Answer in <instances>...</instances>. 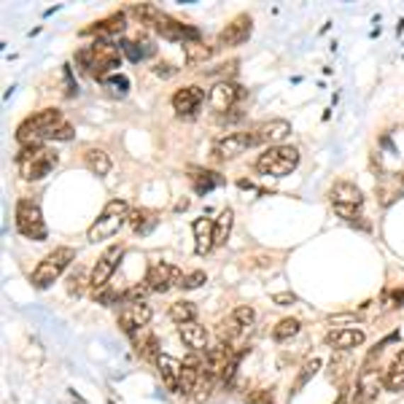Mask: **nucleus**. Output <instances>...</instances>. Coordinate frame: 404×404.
Instances as JSON below:
<instances>
[{
	"instance_id": "obj_1",
	"label": "nucleus",
	"mask_w": 404,
	"mask_h": 404,
	"mask_svg": "<svg viewBox=\"0 0 404 404\" xmlns=\"http://www.w3.org/2000/svg\"><path fill=\"white\" fill-rule=\"evenodd\" d=\"M76 62H79L92 79L106 81L108 73H113L121 65V49L113 43H103V40H94L92 46H84L76 52Z\"/></svg>"
},
{
	"instance_id": "obj_2",
	"label": "nucleus",
	"mask_w": 404,
	"mask_h": 404,
	"mask_svg": "<svg viewBox=\"0 0 404 404\" xmlns=\"http://www.w3.org/2000/svg\"><path fill=\"white\" fill-rule=\"evenodd\" d=\"M62 113L57 108H43L38 113L27 116L19 127H16V140L25 146H43L46 140H52L54 130L62 124Z\"/></svg>"
},
{
	"instance_id": "obj_3",
	"label": "nucleus",
	"mask_w": 404,
	"mask_h": 404,
	"mask_svg": "<svg viewBox=\"0 0 404 404\" xmlns=\"http://www.w3.org/2000/svg\"><path fill=\"white\" fill-rule=\"evenodd\" d=\"M57 151L49 146H25L16 154V167L25 181H40L57 167Z\"/></svg>"
},
{
	"instance_id": "obj_4",
	"label": "nucleus",
	"mask_w": 404,
	"mask_h": 404,
	"mask_svg": "<svg viewBox=\"0 0 404 404\" xmlns=\"http://www.w3.org/2000/svg\"><path fill=\"white\" fill-rule=\"evenodd\" d=\"M73 262H76V248L60 245V248H54L52 254H46L40 259L38 267L33 269V278H30V281H33L35 288H49Z\"/></svg>"
},
{
	"instance_id": "obj_5",
	"label": "nucleus",
	"mask_w": 404,
	"mask_h": 404,
	"mask_svg": "<svg viewBox=\"0 0 404 404\" xmlns=\"http://www.w3.org/2000/svg\"><path fill=\"white\" fill-rule=\"evenodd\" d=\"M124 221H130V205H127V200H119V197H116V200L106 202V208L94 218V224L89 227V232H86V237L92 242L108 240V237H113V235L124 227Z\"/></svg>"
},
{
	"instance_id": "obj_6",
	"label": "nucleus",
	"mask_w": 404,
	"mask_h": 404,
	"mask_svg": "<svg viewBox=\"0 0 404 404\" xmlns=\"http://www.w3.org/2000/svg\"><path fill=\"white\" fill-rule=\"evenodd\" d=\"M299 164V151L294 146H269L264 154H259L256 159V170L262 175H272V178H286L294 173Z\"/></svg>"
},
{
	"instance_id": "obj_7",
	"label": "nucleus",
	"mask_w": 404,
	"mask_h": 404,
	"mask_svg": "<svg viewBox=\"0 0 404 404\" xmlns=\"http://www.w3.org/2000/svg\"><path fill=\"white\" fill-rule=\"evenodd\" d=\"M16 232L25 235L27 240H46V221L40 213V205L30 197H22L16 202V213H13Z\"/></svg>"
},
{
	"instance_id": "obj_8",
	"label": "nucleus",
	"mask_w": 404,
	"mask_h": 404,
	"mask_svg": "<svg viewBox=\"0 0 404 404\" xmlns=\"http://www.w3.org/2000/svg\"><path fill=\"white\" fill-rule=\"evenodd\" d=\"M380 350L383 345H377L369 356H366V361H364L361 372H359V383H356V393H353V402L350 404H372L375 402V396L380 393V375H377L375 369V359L380 356Z\"/></svg>"
},
{
	"instance_id": "obj_9",
	"label": "nucleus",
	"mask_w": 404,
	"mask_h": 404,
	"mask_svg": "<svg viewBox=\"0 0 404 404\" xmlns=\"http://www.w3.org/2000/svg\"><path fill=\"white\" fill-rule=\"evenodd\" d=\"M121 259H124V245H119V242H116V245H108L106 251L100 254L97 264L92 267V275H89V286L94 288V294L106 288L108 281L113 278L116 267H119Z\"/></svg>"
},
{
	"instance_id": "obj_10",
	"label": "nucleus",
	"mask_w": 404,
	"mask_h": 404,
	"mask_svg": "<svg viewBox=\"0 0 404 404\" xmlns=\"http://www.w3.org/2000/svg\"><path fill=\"white\" fill-rule=\"evenodd\" d=\"M291 133V124L286 119H269L262 121L248 130V140H251V148L254 146H281V140L286 135Z\"/></svg>"
},
{
	"instance_id": "obj_11",
	"label": "nucleus",
	"mask_w": 404,
	"mask_h": 404,
	"mask_svg": "<svg viewBox=\"0 0 404 404\" xmlns=\"http://www.w3.org/2000/svg\"><path fill=\"white\" fill-rule=\"evenodd\" d=\"M181 278H184L181 269L173 267V264H167V262H151L146 272V286L154 294H164V291H170L173 286H178Z\"/></svg>"
},
{
	"instance_id": "obj_12",
	"label": "nucleus",
	"mask_w": 404,
	"mask_h": 404,
	"mask_svg": "<svg viewBox=\"0 0 404 404\" xmlns=\"http://www.w3.org/2000/svg\"><path fill=\"white\" fill-rule=\"evenodd\" d=\"M151 315H154V310L151 305L146 302H133V305H124L119 310V329L124 335H138L140 329H146L148 321H151Z\"/></svg>"
},
{
	"instance_id": "obj_13",
	"label": "nucleus",
	"mask_w": 404,
	"mask_h": 404,
	"mask_svg": "<svg viewBox=\"0 0 404 404\" xmlns=\"http://www.w3.org/2000/svg\"><path fill=\"white\" fill-rule=\"evenodd\" d=\"M237 364V356H235V350L229 342H218L213 348L205 353V364H202V372H208L211 377H224L229 366H235Z\"/></svg>"
},
{
	"instance_id": "obj_14",
	"label": "nucleus",
	"mask_w": 404,
	"mask_h": 404,
	"mask_svg": "<svg viewBox=\"0 0 404 404\" xmlns=\"http://www.w3.org/2000/svg\"><path fill=\"white\" fill-rule=\"evenodd\" d=\"M251 25H254V19H251L248 13H237V16L218 33L215 49H229V46H240V43H245L248 35H251Z\"/></svg>"
},
{
	"instance_id": "obj_15",
	"label": "nucleus",
	"mask_w": 404,
	"mask_h": 404,
	"mask_svg": "<svg viewBox=\"0 0 404 404\" xmlns=\"http://www.w3.org/2000/svg\"><path fill=\"white\" fill-rule=\"evenodd\" d=\"M242 97V89L232 81H218L213 89L208 92V106L213 108L215 113H227L237 106V100Z\"/></svg>"
},
{
	"instance_id": "obj_16",
	"label": "nucleus",
	"mask_w": 404,
	"mask_h": 404,
	"mask_svg": "<svg viewBox=\"0 0 404 404\" xmlns=\"http://www.w3.org/2000/svg\"><path fill=\"white\" fill-rule=\"evenodd\" d=\"M329 197H332L335 211H359L364 202L361 189L356 184H350V181H337L332 191H329Z\"/></svg>"
},
{
	"instance_id": "obj_17",
	"label": "nucleus",
	"mask_w": 404,
	"mask_h": 404,
	"mask_svg": "<svg viewBox=\"0 0 404 404\" xmlns=\"http://www.w3.org/2000/svg\"><path fill=\"white\" fill-rule=\"evenodd\" d=\"M124 30H127V16L119 11V13H111L103 22H94L92 27H86L84 35H94V38L103 40V43H111L113 38H119Z\"/></svg>"
},
{
	"instance_id": "obj_18",
	"label": "nucleus",
	"mask_w": 404,
	"mask_h": 404,
	"mask_svg": "<svg viewBox=\"0 0 404 404\" xmlns=\"http://www.w3.org/2000/svg\"><path fill=\"white\" fill-rule=\"evenodd\" d=\"M154 30L159 33L162 38H167V40H184V46H186V43H194V40H200V30H197V27L184 25V22H178V19H173V16H164Z\"/></svg>"
},
{
	"instance_id": "obj_19",
	"label": "nucleus",
	"mask_w": 404,
	"mask_h": 404,
	"mask_svg": "<svg viewBox=\"0 0 404 404\" xmlns=\"http://www.w3.org/2000/svg\"><path fill=\"white\" fill-rule=\"evenodd\" d=\"M366 335H364L361 329H356V326H342V329H332L329 335H326V345L332 350H342V353H348V350L359 348Z\"/></svg>"
},
{
	"instance_id": "obj_20",
	"label": "nucleus",
	"mask_w": 404,
	"mask_h": 404,
	"mask_svg": "<svg viewBox=\"0 0 404 404\" xmlns=\"http://www.w3.org/2000/svg\"><path fill=\"white\" fill-rule=\"evenodd\" d=\"M157 369H159L164 388L178 393V388H181V375H184V361H178V359L170 356V353H159V359H157Z\"/></svg>"
},
{
	"instance_id": "obj_21",
	"label": "nucleus",
	"mask_w": 404,
	"mask_h": 404,
	"mask_svg": "<svg viewBox=\"0 0 404 404\" xmlns=\"http://www.w3.org/2000/svg\"><path fill=\"white\" fill-rule=\"evenodd\" d=\"M205 100V89L200 86H184L173 94V108L178 111V116H194L197 108L202 106Z\"/></svg>"
},
{
	"instance_id": "obj_22",
	"label": "nucleus",
	"mask_w": 404,
	"mask_h": 404,
	"mask_svg": "<svg viewBox=\"0 0 404 404\" xmlns=\"http://www.w3.org/2000/svg\"><path fill=\"white\" fill-rule=\"evenodd\" d=\"M251 148V140H248V133H229L227 138H221L215 143L213 154L218 159H235Z\"/></svg>"
},
{
	"instance_id": "obj_23",
	"label": "nucleus",
	"mask_w": 404,
	"mask_h": 404,
	"mask_svg": "<svg viewBox=\"0 0 404 404\" xmlns=\"http://www.w3.org/2000/svg\"><path fill=\"white\" fill-rule=\"evenodd\" d=\"M191 232H194V251L200 256L211 254L215 248V237H213V218H194L191 224Z\"/></svg>"
},
{
	"instance_id": "obj_24",
	"label": "nucleus",
	"mask_w": 404,
	"mask_h": 404,
	"mask_svg": "<svg viewBox=\"0 0 404 404\" xmlns=\"http://www.w3.org/2000/svg\"><path fill=\"white\" fill-rule=\"evenodd\" d=\"M200 377H202V361L197 353H191L186 361H184V375H181V388H178V393H181V396H194Z\"/></svg>"
},
{
	"instance_id": "obj_25",
	"label": "nucleus",
	"mask_w": 404,
	"mask_h": 404,
	"mask_svg": "<svg viewBox=\"0 0 404 404\" xmlns=\"http://www.w3.org/2000/svg\"><path fill=\"white\" fill-rule=\"evenodd\" d=\"M178 337L184 340V345H186L191 353H200V350L208 348V332H205V326H200L197 321L181 323V326H178Z\"/></svg>"
},
{
	"instance_id": "obj_26",
	"label": "nucleus",
	"mask_w": 404,
	"mask_h": 404,
	"mask_svg": "<svg viewBox=\"0 0 404 404\" xmlns=\"http://www.w3.org/2000/svg\"><path fill=\"white\" fill-rule=\"evenodd\" d=\"M383 386L388 391H393V393L404 391V350H399L396 359L388 364V369L383 375Z\"/></svg>"
},
{
	"instance_id": "obj_27",
	"label": "nucleus",
	"mask_w": 404,
	"mask_h": 404,
	"mask_svg": "<svg viewBox=\"0 0 404 404\" xmlns=\"http://www.w3.org/2000/svg\"><path fill=\"white\" fill-rule=\"evenodd\" d=\"M130 13H133L135 19H140L143 25H154V27L167 16V13L162 11L159 6H154V3H135V6H130Z\"/></svg>"
},
{
	"instance_id": "obj_28",
	"label": "nucleus",
	"mask_w": 404,
	"mask_h": 404,
	"mask_svg": "<svg viewBox=\"0 0 404 404\" xmlns=\"http://www.w3.org/2000/svg\"><path fill=\"white\" fill-rule=\"evenodd\" d=\"M84 164H86L94 175H108V170H111V159H108V154L103 151V148H94V146L84 151Z\"/></svg>"
},
{
	"instance_id": "obj_29",
	"label": "nucleus",
	"mask_w": 404,
	"mask_h": 404,
	"mask_svg": "<svg viewBox=\"0 0 404 404\" xmlns=\"http://www.w3.org/2000/svg\"><path fill=\"white\" fill-rule=\"evenodd\" d=\"M135 337V350L140 359H159V350H157V337L151 335L148 329H140Z\"/></svg>"
},
{
	"instance_id": "obj_30",
	"label": "nucleus",
	"mask_w": 404,
	"mask_h": 404,
	"mask_svg": "<svg viewBox=\"0 0 404 404\" xmlns=\"http://www.w3.org/2000/svg\"><path fill=\"white\" fill-rule=\"evenodd\" d=\"M215 52V46H208L202 40H194V43H186L184 46V54H186V65H200L205 60H211V54Z\"/></svg>"
},
{
	"instance_id": "obj_31",
	"label": "nucleus",
	"mask_w": 404,
	"mask_h": 404,
	"mask_svg": "<svg viewBox=\"0 0 404 404\" xmlns=\"http://www.w3.org/2000/svg\"><path fill=\"white\" fill-rule=\"evenodd\" d=\"M232 221H235V213H232V208H224L218 218H213V237H215V245H224L229 237V232H232Z\"/></svg>"
},
{
	"instance_id": "obj_32",
	"label": "nucleus",
	"mask_w": 404,
	"mask_h": 404,
	"mask_svg": "<svg viewBox=\"0 0 404 404\" xmlns=\"http://www.w3.org/2000/svg\"><path fill=\"white\" fill-rule=\"evenodd\" d=\"M170 318H173L178 326H181V323L197 321V305H194V302H186V299L173 302V305H170Z\"/></svg>"
},
{
	"instance_id": "obj_33",
	"label": "nucleus",
	"mask_w": 404,
	"mask_h": 404,
	"mask_svg": "<svg viewBox=\"0 0 404 404\" xmlns=\"http://www.w3.org/2000/svg\"><path fill=\"white\" fill-rule=\"evenodd\" d=\"M229 321L235 323L237 329H240L242 335L254 326V321H256V313H254V308H248V305H240V308H235L232 310V315H229Z\"/></svg>"
},
{
	"instance_id": "obj_34",
	"label": "nucleus",
	"mask_w": 404,
	"mask_h": 404,
	"mask_svg": "<svg viewBox=\"0 0 404 404\" xmlns=\"http://www.w3.org/2000/svg\"><path fill=\"white\" fill-rule=\"evenodd\" d=\"M130 224H133V229L138 232V235H146L148 229L157 224V213L154 211H135V213H130Z\"/></svg>"
},
{
	"instance_id": "obj_35",
	"label": "nucleus",
	"mask_w": 404,
	"mask_h": 404,
	"mask_svg": "<svg viewBox=\"0 0 404 404\" xmlns=\"http://www.w3.org/2000/svg\"><path fill=\"white\" fill-rule=\"evenodd\" d=\"M151 52H154V46H151V43H138V40H124V43H121V54H127L133 62L146 60Z\"/></svg>"
},
{
	"instance_id": "obj_36",
	"label": "nucleus",
	"mask_w": 404,
	"mask_h": 404,
	"mask_svg": "<svg viewBox=\"0 0 404 404\" xmlns=\"http://www.w3.org/2000/svg\"><path fill=\"white\" fill-rule=\"evenodd\" d=\"M294 335H299V321H296V318H283V321L272 329V337H275L278 342H286V340H291Z\"/></svg>"
},
{
	"instance_id": "obj_37",
	"label": "nucleus",
	"mask_w": 404,
	"mask_h": 404,
	"mask_svg": "<svg viewBox=\"0 0 404 404\" xmlns=\"http://www.w3.org/2000/svg\"><path fill=\"white\" fill-rule=\"evenodd\" d=\"M215 386V377H211L208 372H202L200 383H197V391H194V402L205 404L208 399H211V391H213Z\"/></svg>"
},
{
	"instance_id": "obj_38",
	"label": "nucleus",
	"mask_w": 404,
	"mask_h": 404,
	"mask_svg": "<svg viewBox=\"0 0 404 404\" xmlns=\"http://www.w3.org/2000/svg\"><path fill=\"white\" fill-rule=\"evenodd\" d=\"M318 369H321V359H310V361H305V366H302V375L296 377V386H294V391H291V393H296V391L302 388V386H305V383H308L310 377L315 375Z\"/></svg>"
},
{
	"instance_id": "obj_39",
	"label": "nucleus",
	"mask_w": 404,
	"mask_h": 404,
	"mask_svg": "<svg viewBox=\"0 0 404 404\" xmlns=\"http://www.w3.org/2000/svg\"><path fill=\"white\" fill-rule=\"evenodd\" d=\"M191 178H194V189H197L200 194L202 191H211L213 186L221 184V178H218L215 173H197V175H191Z\"/></svg>"
},
{
	"instance_id": "obj_40",
	"label": "nucleus",
	"mask_w": 404,
	"mask_h": 404,
	"mask_svg": "<svg viewBox=\"0 0 404 404\" xmlns=\"http://www.w3.org/2000/svg\"><path fill=\"white\" fill-rule=\"evenodd\" d=\"M205 281H208V275H205L202 269H194V272H189V275H184V278H181L178 288H184V291H191V288H200Z\"/></svg>"
},
{
	"instance_id": "obj_41",
	"label": "nucleus",
	"mask_w": 404,
	"mask_h": 404,
	"mask_svg": "<svg viewBox=\"0 0 404 404\" xmlns=\"http://www.w3.org/2000/svg\"><path fill=\"white\" fill-rule=\"evenodd\" d=\"M148 291H151V288H148L146 281H143L140 286H133V288H127L121 299H124L127 305H133V302H146V294H148Z\"/></svg>"
},
{
	"instance_id": "obj_42",
	"label": "nucleus",
	"mask_w": 404,
	"mask_h": 404,
	"mask_svg": "<svg viewBox=\"0 0 404 404\" xmlns=\"http://www.w3.org/2000/svg\"><path fill=\"white\" fill-rule=\"evenodd\" d=\"M103 84L111 89V94H119V97H124V94H127V86H130V81L124 79V76H108Z\"/></svg>"
},
{
	"instance_id": "obj_43",
	"label": "nucleus",
	"mask_w": 404,
	"mask_h": 404,
	"mask_svg": "<svg viewBox=\"0 0 404 404\" xmlns=\"http://www.w3.org/2000/svg\"><path fill=\"white\" fill-rule=\"evenodd\" d=\"M84 283H89V281H84V275H81V272L70 275V281H67V291H70V294H76V296H81V291H84Z\"/></svg>"
},
{
	"instance_id": "obj_44",
	"label": "nucleus",
	"mask_w": 404,
	"mask_h": 404,
	"mask_svg": "<svg viewBox=\"0 0 404 404\" xmlns=\"http://www.w3.org/2000/svg\"><path fill=\"white\" fill-rule=\"evenodd\" d=\"M94 296H97V302H100V305H113V302H116V299H121L124 294H119V291H108V286H106L103 291H97Z\"/></svg>"
},
{
	"instance_id": "obj_45",
	"label": "nucleus",
	"mask_w": 404,
	"mask_h": 404,
	"mask_svg": "<svg viewBox=\"0 0 404 404\" xmlns=\"http://www.w3.org/2000/svg\"><path fill=\"white\" fill-rule=\"evenodd\" d=\"M272 302L281 305V308H288V305H296V294H291V291H281V294H272Z\"/></svg>"
},
{
	"instance_id": "obj_46",
	"label": "nucleus",
	"mask_w": 404,
	"mask_h": 404,
	"mask_svg": "<svg viewBox=\"0 0 404 404\" xmlns=\"http://www.w3.org/2000/svg\"><path fill=\"white\" fill-rule=\"evenodd\" d=\"M70 138H73V127H70L67 121H62L52 135V140H70Z\"/></svg>"
},
{
	"instance_id": "obj_47",
	"label": "nucleus",
	"mask_w": 404,
	"mask_h": 404,
	"mask_svg": "<svg viewBox=\"0 0 404 404\" xmlns=\"http://www.w3.org/2000/svg\"><path fill=\"white\" fill-rule=\"evenodd\" d=\"M248 404H275L272 402V393L269 391H256L248 396Z\"/></svg>"
},
{
	"instance_id": "obj_48",
	"label": "nucleus",
	"mask_w": 404,
	"mask_h": 404,
	"mask_svg": "<svg viewBox=\"0 0 404 404\" xmlns=\"http://www.w3.org/2000/svg\"><path fill=\"white\" fill-rule=\"evenodd\" d=\"M154 73H157L159 79H170V76H175L178 70H175L170 62H159V65H154Z\"/></svg>"
},
{
	"instance_id": "obj_49",
	"label": "nucleus",
	"mask_w": 404,
	"mask_h": 404,
	"mask_svg": "<svg viewBox=\"0 0 404 404\" xmlns=\"http://www.w3.org/2000/svg\"><path fill=\"white\" fill-rule=\"evenodd\" d=\"M345 399H348V391L342 388V391H340V399H337L335 404H342V402H345Z\"/></svg>"
},
{
	"instance_id": "obj_50",
	"label": "nucleus",
	"mask_w": 404,
	"mask_h": 404,
	"mask_svg": "<svg viewBox=\"0 0 404 404\" xmlns=\"http://www.w3.org/2000/svg\"><path fill=\"white\" fill-rule=\"evenodd\" d=\"M402 184H404V175H402Z\"/></svg>"
}]
</instances>
